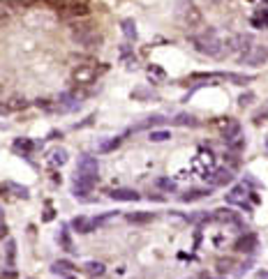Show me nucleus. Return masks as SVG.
I'll return each instance as SVG.
<instances>
[{
    "mask_svg": "<svg viewBox=\"0 0 268 279\" xmlns=\"http://www.w3.org/2000/svg\"><path fill=\"white\" fill-rule=\"evenodd\" d=\"M190 44L195 47L197 54L208 56V58H224V44L217 35H210V37H203V35H192L190 37Z\"/></svg>",
    "mask_w": 268,
    "mask_h": 279,
    "instance_id": "obj_1",
    "label": "nucleus"
},
{
    "mask_svg": "<svg viewBox=\"0 0 268 279\" xmlns=\"http://www.w3.org/2000/svg\"><path fill=\"white\" fill-rule=\"evenodd\" d=\"M72 42L83 49H97L102 44V35L95 30L93 23H72Z\"/></svg>",
    "mask_w": 268,
    "mask_h": 279,
    "instance_id": "obj_2",
    "label": "nucleus"
},
{
    "mask_svg": "<svg viewBox=\"0 0 268 279\" xmlns=\"http://www.w3.org/2000/svg\"><path fill=\"white\" fill-rule=\"evenodd\" d=\"M76 173L97 180V175H100V162H97V157H93V155H81L79 164H76Z\"/></svg>",
    "mask_w": 268,
    "mask_h": 279,
    "instance_id": "obj_3",
    "label": "nucleus"
},
{
    "mask_svg": "<svg viewBox=\"0 0 268 279\" xmlns=\"http://www.w3.org/2000/svg\"><path fill=\"white\" fill-rule=\"evenodd\" d=\"M58 12H61V16H65V19H83V16L90 14V7H88V2H76V0H72L69 5L58 7Z\"/></svg>",
    "mask_w": 268,
    "mask_h": 279,
    "instance_id": "obj_4",
    "label": "nucleus"
},
{
    "mask_svg": "<svg viewBox=\"0 0 268 279\" xmlns=\"http://www.w3.org/2000/svg\"><path fill=\"white\" fill-rule=\"evenodd\" d=\"M95 76H97V69H95L90 62H88V65H76L72 69V81L76 86H88V83H93Z\"/></svg>",
    "mask_w": 268,
    "mask_h": 279,
    "instance_id": "obj_5",
    "label": "nucleus"
},
{
    "mask_svg": "<svg viewBox=\"0 0 268 279\" xmlns=\"http://www.w3.org/2000/svg\"><path fill=\"white\" fill-rule=\"evenodd\" d=\"M183 21H185V26L195 33V30L203 28V12H201L197 5H192V2H190V5L183 9Z\"/></svg>",
    "mask_w": 268,
    "mask_h": 279,
    "instance_id": "obj_6",
    "label": "nucleus"
},
{
    "mask_svg": "<svg viewBox=\"0 0 268 279\" xmlns=\"http://www.w3.org/2000/svg\"><path fill=\"white\" fill-rule=\"evenodd\" d=\"M93 185H95L93 178H86V175H79V173H76V178H74V182H72V194L76 199H83V196H88V194L93 192Z\"/></svg>",
    "mask_w": 268,
    "mask_h": 279,
    "instance_id": "obj_7",
    "label": "nucleus"
},
{
    "mask_svg": "<svg viewBox=\"0 0 268 279\" xmlns=\"http://www.w3.org/2000/svg\"><path fill=\"white\" fill-rule=\"evenodd\" d=\"M257 245H259V240H257L255 233H243L241 238L234 242V249L238 254H255Z\"/></svg>",
    "mask_w": 268,
    "mask_h": 279,
    "instance_id": "obj_8",
    "label": "nucleus"
},
{
    "mask_svg": "<svg viewBox=\"0 0 268 279\" xmlns=\"http://www.w3.org/2000/svg\"><path fill=\"white\" fill-rule=\"evenodd\" d=\"M238 60H241V62H248V65H252V67H262L268 60V51L264 47H252V51H248V54L241 56Z\"/></svg>",
    "mask_w": 268,
    "mask_h": 279,
    "instance_id": "obj_9",
    "label": "nucleus"
},
{
    "mask_svg": "<svg viewBox=\"0 0 268 279\" xmlns=\"http://www.w3.org/2000/svg\"><path fill=\"white\" fill-rule=\"evenodd\" d=\"M109 199L132 203V201H139V192H136V189H130V187H116V189L109 192Z\"/></svg>",
    "mask_w": 268,
    "mask_h": 279,
    "instance_id": "obj_10",
    "label": "nucleus"
},
{
    "mask_svg": "<svg viewBox=\"0 0 268 279\" xmlns=\"http://www.w3.org/2000/svg\"><path fill=\"white\" fill-rule=\"evenodd\" d=\"M72 228L74 231L83 233V235H88V233H93L95 228H97V220H93V217H74L72 220Z\"/></svg>",
    "mask_w": 268,
    "mask_h": 279,
    "instance_id": "obj_11",
    "label": "nucleus"
},
{
    "mask_svg": "<svg viewBox=\"0 0 268 279\" xmlns=\"http://www.w3.org/2000/svg\"><path fill=\"white\" fill-rule=\"evenodd\" d=\"M67 160H69V155H67V150L65 148H51L47 153V162L51 164V167H56V168H61V167H65L67 164Z\"/></svg>",
    "mask_w": 268,
    "mask_h": 279,
    "instance_id": "obj_12",
    "label": "nucleus"
},
{
    "mask_svg": "<svg viewBox=\"0 0 268 279\" xmlns=\"http://www.w3.org/2000/svg\"><path fill=\"white\" fill-rule=\"evenodd\" d=\"M245 196H248V187L245 185H234L227 194H224V201L231 203V206H241L243 201H245Z\"/></svg>",
    "mask_w": 268,
    "mask_h": 279,
    "instance_id": "obj_13",
    "label": "nucleus"
},
{
    "mask_svg": "<svg viewBox=\"0 0 268 279\" xmlns=\"http://www.w3.org/2000/svg\"><path fill=\"white\" fill-rule=\"evenodd\" d=\"M220 79L229 81V83H234V86L245 88L255 81V76H250V74H238V72H220Z\"/></svg>",
    "mask_w": 268,
    "mask_h": 279,
    "instance_id": "obj_14",
    "label": "nucleus"
},
{
    "mask_svg": "<svg viewBox=\"0 0 268 279\" xmlns=\"http://www.w3.org/2000/svg\"><path fill=\"white\" fill-rule=\"evenodd\" d=\"M222 136H224V141H231L236 136H241V122L234 118H227V122H222Z\"/></svg>",
    "mask_w": 268,
    "mask_h": 279,
    "instance_id": "obj_15",
    "label": "nucleus"
},
{
    "mask_svg": "<svg viewBox=\"0 0 268 279\" xmlns=\"http://www.w3.org/2000/svg\"><path fill=\"white\" fill-rule=\"evenodd\" d=\"M208 180H210L213 187H224V185H231V182H234V175H231L229 168H220V171H215Z\"/></svg>",
    "mask_w": 268,
    "mask_h": 279,
    "instance_id": "obj_16",
    "label": "nucleus"
},
{
    "mask_svg": "<svg viewBox=\"0 0 268 279\" xmlns=\"http://www.w3.org/2000/svg\"><path fill=\"white\" fill-rule=\"evenodd\" d=\"M213 220L222 222V224H236V226H241V220H238V215H236L234 210H229V208H220V210H215Z\"/></svg>",
    "mask_w": 268,
    "mask_h": 279,
    "instance_id": "obj_17",
    "label": "nucleus"
},
{
    "mask_svg": "<svg viewBox=\"0 0 268 279\" xmlns=\"http://www.w3.org/2000/svg\"><path fill=\"white\" fill-rule=\"evenodd\" d=\"M121 143H123L121 136H107V139H102L100 143H97V153H102V155L114 153V150L121 146Z\"/></svg>",
    "mask_w": 268,
    "mask_h": 279,
    "instance_id": "obj_18",
    "label": "nucleus"
},
{
    "mask_svg": "<svg viewBox=\"0 0 268 279\" xmlns=\"http://www.w3.org/2000/svg\"><path fill=\"white\" fill-rule=\"evenodd\" d=\"M12 150L14 153H19V155H30L35 150V141H30V139H14V143H12Z\"/></svg>",
    "mask_w": 268,
    "mask_h": 279,
    "instance_id": "obj_19",
    "label": "nucleus"
},
{
    "mask_svg": "<svg viewBox=\"0 0 268 279\" xmlns=\"http://www.w3.org/2000/svg\"><path fill=\"white\" fill-rule=\"evenodd\" d=\"M125 220L130 222V224H148V222L155 220L153 213H146V210H136V213H128L125 215Z\"/></svg>",
    "mask_w": 268,
    "mask_h": 279,
    "instance_id": "obj_20",
    "label": "nucleus"
},
{
    "mask_svg": "<svg viewBox=\"0 0 268 279\" xmlns=\"http://www.w3.org/2000/svg\"><path fill=\"white\" fill-rule=\"evenodd\" d=\"M58 245H61V249H65V252H76V249H74L72 235H69V228H67V226H61V231H58Z\"/></svg>",
    "mask_w": 268,
    "mask_h": 279,
    "instance_id": "obj_21",
    "label": "nucleus"
},
{
    "mask_svg": "<svg viewBox=\"0 0 268 279\" xmlns=\"http://www.w3.org/2000/svg\"><path fill=\"white\" fill-rule=\"evenodd\" d=\"M121 28H123L125 40L136 42V37H139V30H136V23H134V19H123L121 21Z\"/></svg>",
    "mask_w": 268,
    "mask_h": 279,
    "instance_id": "obj_22",
    "label": "nucleus"
},
{
    "mask_svg": "<svg viewBox=\"0 0 268 279\" xmlns=\"http://www.w3.org/2000/svg\"><path fill=\"white\" fill-rule=\"evenodd\" d=\"M162 122H167L164 120V115H160V113H155V115H148L143 122H139L136 127H132L134 132H141V129H150V127H157V125H162Z\"/></svg>",
    "mask_w": 268,
    "mask_h": 279,
    "instance_id": "obj_23",
    "label": "nucleus"
},
{
    "mask_svg": "<svg viewBox=\"0 0 268 279\" xmlns=\"http://www.w3.org/2000/svg\"><path fill=\"white\" fill-rule=\"evenodd\" d=\"M5 192H9L12 196H16V199H28L30 196V189L23 185H16V182H5Z\"/></svg>",
    "mask_w": 268,
    "mask_h": 279,
    "instance_id": "obj_24",
    "label": "nucleus"
},
{
    "mask_svg": "<svg viewBox=\"0 0 268 279\" xmlns=\"http://www.w3.org/2000/svg\"><path fill=\"white\" fill-rule=\"evenodd\" d=\"M208 189H201V187H195V189H188L185 194H181V201L183 203H192V201H199L203 196H208Z\"/></svg>",
    "mask_w": 268,
    "mask_h": 279,
    "instance_id": "obj_25",
    "label": "nucleus"
},
{
    "mask_svg": "<svg viewBox=\"0 0 268 279\" xmlns=\"http://www.w3.org/2000/svg\"><path fill=\"white\" fill-rule=\"evenodd\" d=\"M171 125H178V127H199V120L195 115H190V113H178L174 120H171Z\"/></svg>",
    "mask_w": 268,
    "mask_h": 279,
    "instance_id": "obj_26",
    "label": "nucleus"
},
{
    "mask_svg": "<svg viewBox=\"0 0 268 279\" xmlns=\"http://www.w3.org/2000/svg\"><path fill=\"white\" fill-rule=\"evenodd\" d=\"M72 270H74V266L69 263V261H54V263H51V273H54V275H61V277L69 275Z\"/></svg>",
    "mask_w": 268,
    "mask_h": 279,
    "instance_id": "obj_27",
    "label": "nucleus"
},
{
    "mask_svg": "<svg viewBox=\"0 0 268 279\" xmlns=\"http://www.w3.org/2000/svg\"><path fill=\"white\" fill-rule=\"evenodd\" d=\"M148 79L153 81V83H162V81L167 79V72L160 65H150L148 67Z\"/></svg>",
    "mask_w": 268,
    "mask_h": 279,
    "instance_id": "obj_28",
    "label": "nucleus"
},
{
    "mask_svg": "<svg viewBox=\"0 0 268 279\" xmlns=\"http://www.w3.org/2000/svg\"><path fill=\"white\" fill-rule=\"evenodd\" d=\"M86 273L93 275V277H100V275L107 273V268H104V263H100V261H88V263H86Z\"/></svg>",
    "mask_w": 268,
    "mask_h": 279,
    "instance_id": "obj_29",
    "label": "nucleus"
},
{
    "mask_svg": "<svg viewBox=\"0 0 268 279\" xmlns=\"http://www.w3.org/2000/svg\"><path fill=\"white\" fill-rule=\"evenodd\" d=\"M148 139L153 141V143H164V141L171 139V132H167V129H150Z\"/></svg>",
    "mask_w": 268,
    "mask_h": 279,
    "instance_id": "obj_30",
    "label": "nucleus"
},
{
    "mask_svg": "<svg viewBox=\"0 0 268 279\" xmlns=\"http://www.w3.org/2000/svg\"><path fill=\"white\" fill-rule=\"evenodd\" d=\"M30 102L26 97H12V100L7 102V111H21V109H28Z\"/></svg>",
    "mask_w": 268,
    "mask_h": 279,
    "instance_id": "obj_31",
    "label": "nucleus"
},
{
    "mask_svg": "<svg viewBox=\"0 0 268 279\" xmlns=\"http://www.w3.org/2000/svg\"><path fill=\"white\" fill-rule=\"evenodd\" d=\"M155 187H157V189H162V192H167V194L176 192V182H174V180H169V178H157V180H155Z\"/></svg>",
    "mask_w": 268,
    "mask_h": 279,
    "instance_id": "obj_32",
    "label": "nucleus"
},
{
    "mask_svg": "<svg viewBox=\"0 0 268 279\" xmlns=\"http://www.w3.org/2000/svg\"><path fill=\"white\" fill-rule=\"evenodd\" d=\"M213 79H220V74H213V72H208V74L197 72V74H190V76H188V81H213Z\"/></svg>",
    "mask_w": 268,
    "mask_h": 279,
    "instance_id": "obj_33",
    "label": "nucleus"
},
{
    "mask_svg": "<svg viewBox=\"0 0 268 279\" xmlns=\"http://www.w3.org/2000/svg\"><path fill=\"white\" fill-rule=\"evenodd\" d=\"M255 100H257V95L248 90V93H243L241 97H238V107L245 109V107H250V104H255Z\"/></svg>",
    "mask_w": 268,
    "mask_h": 279,
    "instance_id": "obj_34",
    "label": "nucleus"
},
{
    "mask_svg": "<svg viewBox=\"0 0 268 279\" xmlns=\"http://www.w3.org/2000/svg\"><path fill=\"white\" fill-rule=\"evenodd\" d=\"M227 146L234 150V153H241L243 148H245V139L243 136H236V139H231V141H227Z\"/></svg>",
    "mask_w": 268,
    "mask_h": 279,
    "instance_id": "obj_35",
    "label": "nucleus"
},
{
    "mask_svg": "<svg viewBox=\"0 0 268 279\" xmlns=\"http://www.w3.org/2000/svg\"><path fill=\"white\" fill-rule=\"evenodd\" d=\"M266 118H268V109H259V111L252 115V122H255V125H262V122H266Z\"/></svg>",
    "mask_w": 268,
    "mask_h": 279,
    "instance_id": "obj_36",
    "label": "nucleus"
},
{
    "mask_svg": "<svg viewBox=\"0 0 268 279\" xmlns=\"http://www.w3.org/2000/svg\"><path fill=\"white\" fill-rule=\"evenodd\" d=\"M231 266H234V259H220L217 261V270H220V273H229Z\"/></svg>",
    "mask_w": 268,
    "mask_h": 279,
    "instance_id": "obj_37",
    "label": "nucleus"
},
{
    "mask_svg": "<svg viewBox=\"0 0 268 279\" xmlns=\"http://www.w3.org/2000/svg\"><path fill=\"white\" fill-rule=\"evenodd\" d=\"M132 97H134V100H150V97H153V93H150V90H146V88H139V90H134V93H132Z\"/></svg>",
    "mask_w": 268,
    "mask_h": 279,
    "instance_id": "obj_38",
    "label": "nucleus"
},
{
    "mask_svg": "<svg viewBox=\"0 0 268 279\" xmlns=\"http://www.w3.org/2000/svg\"><path fill=\"white\" fill-rule=\"evenodd\" d=\"M14 249H16V242L9 240V242H7V256H9V263L14 261Z\"/></svg>",
    "mask_w": 268,
    "mask_h": 279,
    "instance_id": "obj_39",
    "label": "nucleus"
},
{
    "mask_svg": "<svg viewBox=\"0 0 268 279\" xmlns=\"http://www.w3.org/2000/svg\"><path fill=\"white\" fill-rule=\"evenodd\" d=\"M54 217H56V213L51 210V208H47V210H44V215H42V222H54Z\"/></svg>",
    "mask_w": 268,
    "mask_h": 279,
    "instance_id": "obj_40",
    "label": "nucleus"
},
{
    "mask_svg": "<svg viewBox=\"0 0 268 279\" xmlns=\"http://www.w3.org/2000/svg\"><path fill=\"white\" fill-rule=\"evenodd\" d=\"M257 279H268V273H264V270L262 273H257Z\"/></svg>",
    "mask_w": 268,
    "mask_h": 279,
    "instance_id": "obj_41",
    "label": "nucleus"
},
{
    "mask_svg": "<svg viewBox=\"0 0 268 279\" xmlns=\"http://www.w3.org/2000/svg\"><path fill=\"white\" fill-rule=\"evenodd\" d=\"M2 279H16V275H14V273H7V275H2Z\"/></svg>",
    "mask_w": 268,
    "mask_h": 279,
    "instance_id": "obj_42",
    "label": "nucleus"
},
{
    "mask_svg": "<svg viewBox=\"0 0 268 279\" xmlns=\"http://www.w3.org/2000/svg\"><path fill=\"white\" fill-rule=\"evenodd\" d=\"M197 279H213V277H210V275H208V273H201Z\"/></svg>",
    "mask_w": 268,
    "mask_h": 279,
    "instance_id": "obj_43",
    "label": "nucleus"
},
{
    "mask_svg": "<svg viewBox=\"0 0 268 279\" xmlns=\"http://www.w3.org/2000/svg\"><path fill=\"white\" fill-rule=\"evenodd\" d=\"M2 95H5V90H2V86H0V100H2Z\"/></svg>",
    "mask_w": 268,
    "mask_h": 279,
    "instance_id": "obj_44",
    "label": "nucleus"
},
{
    "mask_svg": "<svg viewBox=\"0 0 268 279\" xmlns=\"http://www.w3.org/2000/svg\"><path fill=\"white\" fill-rule=\"evenodd\" d=\"M61 279H74V277H69V275H65V277H61Z\"/></svg>",
    "mask_w": 268,
    "mask_h": 279,
    "instance_id": "obj_45",
    "label": "nucleus"
},
{
    "mask_svg": "<svg viewBox=\"0 0 268 279\" xmlns=\"http://www.w3.org/2000/svg\"><path fill=\"white\" fill-rule=\"evenodd\" d=\"M0 220H2V208H0Z\"/></svg>",
    "mask_w": 268,
    "mask_h": 279,
    "instance_id": "obj_46",
    "label": "nucleus"
},
{
    "mask_svg": "<svg viewBox=\"0 0 268 279\" xmlns=\"http://www.w3.org/2000/svg\"><path fill=\"white\" fill-rule=\"evenodd\" d=\"M215 2H220V0H215Z\"/></svg>",
    "mask_w": 268,
    "mask_h": 279,
    "instance_id": "obj_47",
    "label": "nucleus"
},
{
    "mask_svg": "<svg viewBox=\"0 0 268 279\" xmlns=\"http://www.w3.org/2000/svg\"><path fill=\"white\" fill-rule=\"evenodd\" d=\"M266 2H268V0H266Z\"/></svg>",
    "mask_w": 268,
    "mask_h": 279,
    "instance_id": "obj_48",
    "label": "nucleus"
},
{
    "mask_svg": "<svg viewBox=\"0 0 268 279\" xmlns=\"http://www.w3.org/2000/svg\"><path fill=\"white\" fill-rule=\"evenodd\" d=\"M266 51H268V49H266Z\"/></svg>",
    "mask_w": 268,
    "mask_h": 279,
    "instance_id": "obj_49",
    "label": "nucleus"
}]
</instances>
